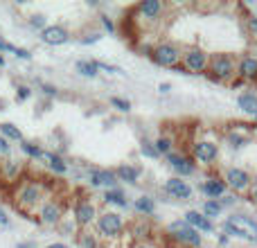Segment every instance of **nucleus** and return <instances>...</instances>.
Instances as JSON below:
<instances>
[{
  "mask_svg": "<svg viewBox=\"0 0 257 248\" xmlns=\"http://www.w3.org/2000/svg\"><path fill=\"white\" fill-rule=\"evenodd\" d=\"M117 176V181H124V183H131V185H136L138 181H140V174L142 169L136 167V165H120L117 169H113Z\"/></svg>",
  "mask_w": 257,
  "mask_h": 248,
  "instance_id": "22",
  "label": "nucleus"
},
{
  "mask_svg": "<svg viewBox=\"0 0 257 248\" xmlns=\"http://www.w3.org/2000/svg\"><path fill=\"white\" fill-rule=\"evenodd\" d=\"M183 221H185L190 228H194L199 235H201V232H214V223L210 221L208 217H203L199 210H190V212L185 214V219H183Z\"/></svg>",
  "mask_w": 257,
  "mask_h": 248,
  "instance_id": "20",
  "label": "nucleus"
},
{
  "mask_svg": "<svg viewBox=\"0 0 257 248\" xmlns=\"http://www.w3.org/2000/svg\"><path fill=\"white\" fill-rule=\"evenodd\" d=\"M99 23L104 25V30H106L108 34H113V32H115V23H113L108 16H99Z\"/></svg>",
  "mask_w": 257,
  "mask_h": 248,
  "instance_id": "42",
  "label": "nucleus"
},
{
  "mask_svg": "<svg viewBox=\"0 0 257 248\" xmlns=\"http://www.w3.org/2000/svg\"><path fill=\"white\" fill-rule=\"evenodd\" d=\"M48 199L45 196V185L41 181H32V178H21L14 183L12 190V203L18 212L23 214H34L39 205Z\"/></svg>",
  "mask_w": 257,
  "mask_h": 248,
  "instance_id": "1",
  "label": "nucleus"
},
{
  "mask_svg": "<svg viewBox=\"0 0 257 248\" xmlns=\"http://www.w3.org/2000/svg\"><path fill=\"white\" fill-rule=\"evenodd\" d=\"M41 90H43V95H48V97H57V88L50 84H41Z\"/></svg>",
  "mask_w": 257,
  "mask_h": 248,
  "instance_id": "45",
  "label": "nucleus"
},
{
  "mask_svg": "<svg viewBox=\"0 0 257 248\" xmlns=\"http://www.w3.org/2000/svg\"><path fill=\"white\" fill-rule=\"evenodd\" d=\"M88 181H90V185H95V187H108V190L117 187V176L113 169H93Z\"/></svg>",
  "mask_w": 257,
  "mask_h": 248,
  "instance_id": "19",
  "label": "nucleus"
},
{
  "mask_svg": "<svg viewBox=\"0 0 257 248\" xmlns=\"http://www.w3.org/2000/svg\"><path fill=\"white\" fill-rule=\"evenodd\" d=\"M237 104H239V108L244 113H248L250 117H255L257 120V95L255 93H241L239 97H237Z\"/></svg>",
  "mask_w": 257,
  "mask_h": 248,
  "instance_id": "23",
  "label": "nucleus"
},
{
  "mask_svg": "<svg viewBox=\"0 0 257 248\" xmlns=\"http://www.w3.org/2000/svg\"><path fill=\"white\" fill-rule=\"evenodd\" d=\"M102 201H104V203H108V205H115V208H128V201H126L124 190H117V187L104 192Z\"/></svg>",
  "mask_w": 257,
  "mask_h": 248,
  "instance_id": "24",
  "label": "nucleus"
},
{
  "mask_svg": "<svg viewBox=\"0 0 257 248\" xmlns=\"http://www.w3.org/2000/svg\"><path fill=\"white\" fill-rule=\"evenodd\" d=\"M205 75H210L214 81H228V84H230L237 77V59L226 52L210 54L208 72H205Z\"/></svg>",
  "mask_w": 257,
  "mask_h": 248,
  "instance_id": "2",
  "label": "nucleus"
},
{
  "mask_svg": "<svg viewBox=\"0 0 257 248\" xmlns=\"http://www.w3.org/2000/svg\"><path fill=\"white\" fill-rule=\"evenodd\" d=\"M77 244L81 248H99V241L93 232H77Z\"/></svg>",
  "mask_w": 257,
  "mask_h": 248,
  "instance_id": "32",
  "label": "nucleus"
},
{
  "mask_svg": "<svg viewBox=\"0 0 257 248\" xmlns=\"http://www.w3.org/2000/svg\"><path fill=\"white\" fill-rule=\"evenodd\" d=\"M221 181L226 183V190H232L235 194H248L253 187V174L244 167H228Z\"/></svg>",
  "mask_w": 257,
  "mask_h": 248,
  "instance_id": "6",
  "label": "nucleus"
},
{
  "mask_svg": "<svg viewBox=\"0 0 257 248\" xmlns=\"http://www.w3.org/2000/svg\"><path fill=\"white\" fill-rule=\"evenodd\" d=\"M111 106L115 108V111H120V113H128L131 111V102L124 97H111Z\"/></svg>",
  "mask_w": 257,
  "mask_h": 248,
  "instance_id": "36",
  "label": "nucleus"
},
{
  "mask_svg": "<svg viewBox=\"0 0 257 248\" xmlns=\"http://www.w3.org/2000/svg\"><path fill=\"white\" fill-rule=\"evenodd\" d=\"M41 160H43V163L48 165L50 172H54L57 176H66V174L70 172V167H68L66 158H63V156H59V154H54V151H43Z\"/></svg>",
  "mask_w": 257,
  "mask_h": 248,
  "instance_id": "21",
  "label": "nucleus"
},
{
  "mask_svg": "<svg viewBox=\"0 0 257 248\" xmlns=\"http://www.w3.org/2000/svg\"><path fill=\"white\" fill-rule=\"evenodd\" d=\"M226 142L230 149H244V147L250 145V136H246V133H239V131H228L226 133Z\"/></svg>",
  "mask_w": 257,
  "mask_h": 248,
  "instance_id": "25",
  "label": "nucleus"
},
{
  "mask_svg": "<svg viewBox=\"0 0 257 248\" xmlns=\"http://www.w3.org/2000/svg\"><path fill=\"white\" fill-rule=\"evenodd\" d=\"M133 210L140 214H154L156 210V201L151 196H140V199L133 201Z\"/></svg>",
  "mask_w": 257,
  "mask_h": 248,
  "instance_id": "28",
  "label": "nucleus"
},
{
  "mask_svg": "<svg viewBox=\"0 0 257 248\" xmlns=\"http://www.w3.org/2000/svg\"><path fill=\"white\" fill-rule=\"evenodd\" d=\"M165 192L176 201H187V199H192V194H194V190H192L190 183H185L178 176H172L167 183H165Z\"/></svg>",
  "mask_w": 257,
  "mask_h": 248,
  "instance_id": "13",
  "label": "nucleus"
},
{
  "mask_svg": "<svg viewBox=\"0 0 257 248\" xmlns=\"http://www.w3.org/2000/svg\"><path fill=\"white\" fill-rule=\"evenodd\" d=\"M237 77H241L244 81H257V57L244 54L237 59Z\"/></svg>",
  "mask_w": 257,
  "mask_h": 248,
  "instance_id": "17",
  "label": "nucleus"
},
{
  "mask_svg": "<svg viewBox=\"0 0 257 248\" xmlns=\"http://www.w3.org/2000/svg\"><path fill=\"white\" fill-rule=\"evenodd\" d=\"M23 176V163L21 160H14V158H7V160H0V183H18Z\"/></svg>",
  "mask_w": 257,
  "mask_h": 248,
  "instance_id": "14",
  "label": "nucleus"
},
{
  "mask_svg": "<svg viewBox=\"0 0 257 248\" xmlns=\"http://www.w3.org/2000/svg\"><path fill=\"white\" fill-rule=\"evenodd\" d=\"M165 5L160 0H147V3H140L136 7V14L140 16L142 23H156L160 16H163Z\"/></svg>",
  "mask_w": 257,
  "mask_h": 248,
  "instance_id": "15",
  "label": "nucleus"
},
{
  "mask_svg": "<svg viewBox=\"0 0 257 248\" xmlns=\"http://www.w3.org/2000/svg\"><path fill=\"white\" fill-rule=\"evenodd\" d=\"M208 61H210V54L205 52V50H201L199 45H190V48H185L181 54L183 70L192 72V75H201V72L208 70Z\"/></svg>",
  "mask_w": 257,
  "mask_h": 248,
  "instance_id": "7",
  "label": "nucleus"
},
{
  "mask_svg": "<svg viewBox=\"0 0 257 248\" xmlns=\"http://www.w3.org/2000/svg\"><path fill=\"white\" fill-rule=\"evenodd\" d=\"M63 217H66V203L61 199H54V196H48L36 210V221L43 226L57 228Z\"/></svg>",
  "mask_w": 257,
  "mask_h": 248,
  "instance_id": "5",
  "label": "nucleus"
},
{
  "mask_svg": "<svg viewBox=\"0 0 257 248\" xmlns=\"http://www.w3.org/2000/svg\"><path fill=\"white\" fill-rule=\"evenodd\" d=\"M97 63V70H104L106 75H124V70L117 66H111V63H104V61H95Z\"/></svg>",
  "mask_w": 257,
  "mask_h": 248,
  "instance_id": "38",
  "label": "nucleus"
},
{
  "mask_svg": "<svg viewBox=\"0 0 257 248\" xmlns=\"http://www.w3.org/2000/svg\"><path fill=\"white\" fill-rule=\"evenodd\" d=\"M181 54L183 48L178 43H172V41H163V43L154 45L149 50V59L160 68H176L181 63Z\"/></svg>",
  "mask_w": 257,
  "mask_h": 248,
  "instance_id": "4",
  "label": "nucleus"
},
{
  "mask_svg": "<svg viewBox=\"0 0 257 248\" xmlns=\"http://www.w3.org/2000/svg\"><path fill=\"white\" fill-rule=\"evenodd\" d=\"M14 50H16V45H12L9 41H5L3 36H0V52H12L14 54Z\"/></svg>",
  "mask_w": 257,
  "mask_h": 248,
  "instance_id": "44",
  "label": "nucleus"
},
{
  "mask_svg": "<svg viewBox=\"0 0 257 248\" xmlns=\"http://www.w3.org/2000/svg\"><path fill=\"white\" fill-rule=\"evenodd\" d=\"M192 154H194L196 163L210 167V165H214L219 160V145L212 140H199V142H194V147H192Z\"/></svg>",
  "mask_w": 257,
  "mask_h": 248,
  "instance_id": "11",
  "label": "nucleus"
},
{
  "mask_svg": "<svg viewBox=\"0 0 257 248\" xmlns=\"http://www.w3.org/2000/svg\"><path fill=\"white\" fill-rule=\"evenodd\" d=\"M0 158H3V160L12 158V142L5 140L3 136H0Z\"/></svg>",
  "mask_w": 257,
  "mask_h": 248,
  "instance_id": "39",
  "label": "nucleus"
},
{
  "mask_svg": "<svg viewBox=\"0 0 257 248\" xmlns=\"http://www.w3.org/2000/svg\"><path fill=\"white\" fill-rule=\"evenodd\" d=\"M99 39H102V32H88L86 36H81L79 39V43L81 45H93V43H97Z\"/></svg>",
  "mask_w": 257,
  "mask_h": 248,
  "instance_id": "40",
  "label": "nucleus"
},
{
  "mask_svg": "<svg viewBox=\"0 0 257 248\" xmlns=\"http://www.w3.org/2000/svg\"><path fill=\"white\" fill-rule=\"evenodd\" d=\"M72 219H75L77 228H88L97 221V205L88 199V196H79L72 208Z\"/></svg>",
  "mask_w": 257,
  "mask_h": 248,
  "instance_id": "9",
  "label": "nucleus"
},
{
  "mask_svg": "<svg viewBox=\"0 0 257 248\" xmlns=\"http://www.w3.org/2000/svg\"><path fill=\"white\" fill-rule=\"evenodd\" d=\"M0 136L5 138V140H9V142H23L25 138H23V131L16 127V124H12V122H3L0 124Z\"/></svg>",
  "mask_w": 257,
  "mask_h": 248,
  "instance_id": "26",
  "label": "nucleus"
},
{
  "mask_svg": "<svg viewBox=\"0 0 257 248\" xmlns=\"http://www.w3.org/2000/svg\"><path fill=\"white\" fill-rule=\"evenodd\" d=\"M41 41H43L45 45H63L70 41V32L63 25H48L41 32Z\"/></svg>",
  "mask_w": 257,
  "mask_h": 248,
  "instance_id": "16",
  "label": "nucleus"
},
{
  "mask_svg": "<svg viewBox=\"0 0 257 248\" xmlns=\"http://www.w3.org/2000/svg\"><path fill=\"white\" fill-rule=\"evenodd\" d=\"M221 212H223L221 203H219V201H214V199H208V201L203 203V212H201V214H203V217H208L210 221H212V219L219 217Z\"/></svg>",
  "mask_w": 257,
  "mask_h": 248,
  "instance_id": "31",
  "label": "nucleus"
},
{
  "mask_svg": "<svg viewBox=\"0 0 257 248\" xmlns=\"http://www.w3.org/2000/svg\"><path fill=\"white\" fill-rule=\"evenodd\" d=\"M30 27L32 30L43 32L45 27H48V18H45L43 14H34V16H30Z\"/></svg>",
  "mask_w": 257,
  "mask_h": 248,
  "instance_id": "34",
  "label": "nucleus"
},
{
  "mask_svg": "<svg viewBox=\"0 0 257 248\" xmlns=\"http://www.w3.org/2000/svg\"><path fill=\"white\" fill-rule=\"evenodd\" d=\"M5 63H7V61H5V54L0 52V68H5Z\"/></svg>",
  "mask_w": 257,
  "mask_h": 248,
  "instance_id": "51",
  "label": "nucleus"
},
{
  "mask_svg": "<svg viewBox=\"0 0 257 248\" xmlns=\"http://www.w3.org/2000/svg\"><path fill=\"white\" fill-rule=\"evenodd\" d=\"M18 248H34V244H32V241L30 244H18Z\"/></svg>",
  "mask_w": 257,
  "mask_h": 248,
  "instance_id": "52",
  "label": "nucleus"
},
{
  "mask_svg": "<svg viewBox=\"0 0 257 248\" xmlns=\"http://www.w3.org/2000/svg\"><path fill=\"white\" fill-rule=\"evenodd\" d=\"M246 30H248L250 39L257 41V16H248V18H246Z\"/></svg>",
  "mask_w": 257,
  "mask_h": 248,
  "instance_id": "41",
  "label": "nucleus"
},
{
  "mask_svg": "<svg viewBox=\"0 0 257 248\" xmlns=\"http://www.w3.org/2000/svg\"><path fill=\"white\" fill-rule=\"evenodd\" d=\"M75 70L79 72L81 77H88V79L97 77V72H99V70H97V63H95V61H84V59L75 63Z\"/></svg>",
  "mask_w": 257,
  "mask_h": 248,
  "instance_id": "29",
  "label": "nucleus"
},
{
  "mask_svg": "<svg viewBox=\"0 0 257 248\" xmlns=\"http://www.w3.org/2000/svg\"><path fill=\"white\" fill-rule=\"evenodd\" d=\"M95 223H97V232L106 239H117L124 230V219L117 212H102Z\"/></svg>",
  "mask_w": 257,
  "mask_h": 248,
  "instance_id": "10",
  "label": "nucleus"
},
{
  "mask_svg": "<svg viewBox=\"0 0 257 248\" xmlns=\"http://www.w3.org/2000/svg\"><path fill=\"white\" fill-rule=\"evenodd\" d=\"M154 149H156V154L158 156H169L174 151V138H169V136H158L154 140Z\"/></svg>",
  "mask_w": 257,
  "mask_h": 248,
  "instance_id": "27",
  "label": "nucleus"
},
{
  "mask_svg": "<svg viewBox=\"0 0 257 248\" xmlns=\"http://www.w3.org/2000/svg\"><path fill=\"white\" fill-rule=\"evenodd\" d=\"M131 248H158V246H154V244H149V241H136Z\"/></svg>",
  "mask_w": 257,
  "mask_h": 248,
  "instance_id": "48",
  "label": "nucleus"
},
{
  "mask_svg": "<svg viewBox=\"0 0 257 248\" xmlns=\"http://www.w3.org/2000/svg\"><path fill=\"white\" fill-rule=\"evenodd\" d=\"M0 226H3V228L9 226V217H7V212H5L3 208H0Z\"/></svg>",
  "mask_w": 257,
  "mask_h": 248,
  "instance_id": "47",
  "label": "nucleus"
},
{
  "mask_svg": "<svg viewBox=\"0 0 257 248\" xmlns=\"http://www.w3.org/2000/svg\"><path fill=\"white\" fill-rule=\"evenodd\" d=\"M201 192H203L208 199H214V201H219V199H223L226 196V183L221 181L219 176H210V178H205L203 183H201Z\"/></svg>",
  "mask_w": 257,
  "mask_h": 248,
  "instance_id": "18",
  "label": "nucleus"
},
{
  "mask_svg": "<svg viewBox=\"0 0 257 248\" xmlns=\"http://www.w3.org/2000/svg\"><path fill=\"white\" fill-rule=\"evenodd\" d=\"M158 93H160V95H167V93H172V84H167V81H163V84H158Z\"/></svg>",
  "mask_w": 257,
  "mask_h": 248,
  "instance_id": "46",
  "label": "nucleus"
},
{
  "mask_svg": "<svg viewBox=\"0 0 257 248\" xmlns=\"http://www.w3.org/2000/svg\"><path fill=\"white\" fill-rule=\"evenodd\" d=\"M248 199L253 201V203L257 205V185L255 187H250V192H248Z\"/></svg>",
  "mask_w": 257,
  "mask_h": 248,
  "instance_id": "49",
  "label": "nucleus"
},
{
  "mask_svg": "<svg viewBox=\"0 0 257 248\" xmlns=\"http://www.w3.org/2000/svg\"><path fill=\"white\" fill-rule=\"evenodd\" d=\"M167 232H169L172 239H176L178 244H183L187 248H201L203 246V237H201L194 228L187 226L185 221H172L167 226Z\"/></svg>",
  "mask_w": 257,
  "mask_h": 248,
  "instance_id": "8",
  "label": "nucleus"
},
{
  "mask_svg": "<svg viewBox=\"0 0 257 248\" xmlns=\"http://www.w3.org/2000/svg\"><path fill=\"white\" fill-rule=\"evenodd\" d=\"M14 54H16V59H23V61H30L32 59V52L30 50H25V48H16L14 50Z\"/></svg>",
  "mask_w": 257,
  "mask_h": 248,
  "instance_id": "43",
  "label": "nucleus"
},
{
  "mask_svg": "<svg viewBox=\"0 0 257 248\" xmlns=\"http://www.w3.org/2000/svg\"><path fill=\"white\" fill-rule=\"evenodd\" d=\"M165 160H167V165L174 169V172H176V176H178V178H183V176H192V174L196 172L194 160H192L190 156H185V154L172 151L169 156H165Z\"/></svg>",
  "mask_w": 257,
  "mask_h": 248,
  "instance_id": "12",
  "label": "nucleus"
},
{
  "mask_svg": "<svg viewBox=\"0 0 257 248\" xmlns=\"http://www.w3.org/2000/svg\"><path fill=\"white\" fill-rule=\"evenodd\" d=\"M223 232L246 241H257V221L244 214H232L223 221Z\"/></svg>",
  "mask_w": 257,
  "mask_h": 248,
  "instance_id": "3",
  "label": "nucleus"
},
{
  "mask_svg": "<svg viewBox=\"0 0 257 248\" xmlns=\"http://www.w3.org/2000/svg\"><path fill=\"white\" fill-rule=\"evenodd\" d=\"M140 151H142L145 158H158V154H156V149H154V142L147 140V138L140 140Z\"/></svg>",
  "mask_w": 257,
  "mask_h": 248,
  "instance_id": "35",
  "label": "nucleus"
},
{
  "mask_svg": "<svg viewBox=\"0 0 257 248\" xmlns=\"http://www.w3.org/2000/svg\"><path fill=\"white\" fill-rule=\"evenodd\" d=\"M21 151L32 160H41V156H43V149H41L36 142H32V140H23L21 142Z\"/></svg>",
  "mask_w": 257,
  "mask_h": 248,
  "instance_id": "30",
  "label": "nucleus"
},
{
  "mask_svg": "<svg viewBox=\"0 0 257 248\" xmlns=\"http://www.w3.org/2000/svg\"><path fill=\"white\" fill-rule=\"evenodd\" d=\"M45 248H70L68 244H61V241H57V244H50V246H45Z\"/></svg>",
  "mask_w": 257,
  "mask_h": 248,
  "instance_id": "50",
  "label": "nucleus"
},
{
  "mask_svg": "<svg viewBox=\"0 0 257 248\" xmlns=\"http://www.w3.org/2000/svg\"><path fill=\"white\" fill-rule=\"evenodd\" d=\"M255 133H257V127H255Z\"/></svg>",
  "mask_w": 257,
  "mask_h": 248,
  "instance_id": "53",
  "label": "nucleus"
},
{
  "mask_svg": "<svg viewBox=\"0 0 257 248\" xmlns=\"http://www.w3.org/2000/svg\"><path fill=\"white\" fill-rule=\"evenodd\" d=\"M32 97V88L25 84H18L16 86V102H27Z\"/></svg>",
  "mask_w": 257,
  "mask_h": 248,
  "instance_id": "37",
  "label": "nucleus"
},
{
  "mask_svg": "<svg viewBox=\"0 0 257 248\" xmlns=\"http://www.w3.org/2000/svg\"><path fill=\"white\" fill-rule=\"evenodd\" d=\"M57 228L63 235H77V223H75V219H70V217H63Z\"/></svg>",
  "mask_w": 257,
  "mask_h": 248,
  "instance_id": "33",
  "label": "nucleus"
}]
</instances>
